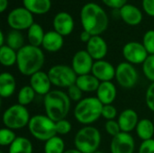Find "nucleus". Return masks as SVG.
<instances>
[{
	"instance_id": "21",
	"label": "nucleus",
	"mask_w": 154,
	"mask_h": 153,
	"mask_svg": "<svg viewBox=\"0 0 154 153\" xmlns=\"http://www.w3.org/2000/svg\"><path fill=\"white\" fill-rule=\"evenodd\" d=\"M63 43L64 41L62 35L58 33L56 31H50L45 33L42 46L47 51L56 52L62 48Z\"/></svg>"
},
{
	"instance_id": "35",
	"label": "nucleus",
	"mask_w": 154,
	"mask_h": 153,
	"mask_svg": "<svg viewBox=\"0 0 154 153\" xmlns=\"http://www.w3.org/2000/svg\"><path fill=\"white\" fill-rule=\"evenodd\" d=\"M72 125L67 119H62L56 122V132L57 135H66L70 133Z\"/></svg>"
},
{
	"instance_id": "22",
	"label": "nucleus",
	"mask_w": 154,
	"mask_h": 153,
	"mask_svg": "<svg viewBox=\"0 0 154 153\" xmlns=\"http://www.w3.org/2000/svg\"><path fill=\"white\" fill-rule=\"evenodd\" d=\"M16 88V81L14 77L8 72H3L0 75V96L8 98L12 96Z\"/></svg>"
},
{
	"instance_id": "24",
	"label": "nucleus",
	"mask_w": 154,
	"mask_h": 153,
	"mask_svg": "<svg viewBox=\"0 0 154 153\" xmlns=\"http://www.w3.org/2000/svg\"><path fill=\"white\" fill-rule=\"evenodd\" d=\"M23 3L27 10L36 14H46L51 6V0H23Z\"/></svg>"
},
{
	"instance_id": "18",
	"label": "nucleus",
	"mask_w": 154,
	"mask_h": 153,
	"mask_svg": "<svg viewBox=\"0 0 154 153\" xmlns=\"http://www.w3.org/2000/svg\"><path fill=\"white\" fill-rule=\"evenodd\" d=\"M139 116L136 111L131 108L124 110L118 116L117 122L120 125L121 131L124 133H131L136 129L139 123Z\"/></svg>"
},
{
	"instance_id": "3",
	"label": "nucleus",
	"mask_w": 154,
	"mask_h": 153,
	"mask_svg": "<svg viewBox=\"0 0 154 153\" xmlns=\"http://www.w3.org/2000/svg\"><path fill=\"white\" fill-rule=\"evenodd\" d=\"M70 101L67 93L61 90H51L44 96L43 106L45 115L54 122L66 119L69 113Z\"/></svg>"
},
{
	"instance_id": "29",
	"label": "nucleus",
	"mask_w": 154,
	"mask_h": 153,
	"mask_svg": "<svg viewBox=\"0 0 154 153\" xmlns=\"http://www.w3.org/2000/svg\"><path fill=\"white\" fill-rule=\"evenodd\" d=\"M65 151V142L62 138L56 135L44 144V153H64Z\"/></svg>"
},
{
	"instance_id": "4",
	"label": "nucleus",
	"mask_w": 154,
	"mask_h": 153,
	"mask_svg": "<svg viewBox=\"0 0 154 153\" xmlns=\"http://www.w3.org/2000/svg\"><path fill=\"white\" fill-rule=\"evenodd\" d=\"M103 104L97 97L89 96L78 102L74 108L76 120L84 125H90L102 116Z\"/></svg>"
},
{
	"instance_id": "16",
	"label": "nucleus",
	"mask_w": 154,
	"mask_h": 153,
	"mask_svg": "<svg viewBox=\"0 0 154 153\" xmlns=\"http://www.w3.org/2000/svg\"><path fill=\"white\" fill-rule=\"evenodd\" d=\"M54 31L62 36L70 34L74 29V20L72 16L67 12L58 13L53 19Z\"/></svg>"
},
{
	"instance_id": "34",
	"label": "nucleus",
	"mask_w": 154,
	"mask_h": 153,
	"mask_svg": "<svg viewBox=\"0 0 154 153\" xmlns=\"http://www.w3.org/2000/svg\"><path fill=\"white\" fill-rule=\"evenodd\" d=\"M143 44L149 55L154 54V30H149L144 33Z\"/></svg>"
},
{
	"instance_id": "9",
	"label": "nucleus",
	"mask_w": 154,
	"mask_h": 153,
	"mask_svg": "<svg viewBox=\"0 0 154 153\" xmlns=\"http://www.w3.org/2000/svg\"><path fill=\"white\" fill-rule=\"evenodd\" d=\"M138 72L134 66L127 61L121 62L116 68V79L120 87L130 89L138 82Z\"/></svg>"
},
{
	"instance_id": "10",
	"label": "nucleus",
	"mask_w": 154,
	"mask_h": 153,
	"mask_svg": "<svg viewBox=\"0 0 154 153\" xmlns=\"http://www.w3.org/2000/svg\"><path fill=\"white\" fill-rule=\"evenodd\" d=\"M7 22L13 30L29 29L34 23L32 13L25 7H17L12 10L7 17Z\"/></svg>"
},
{
	"instance_id": "30",
	"label": "nucleus",
	"mask_w": 154,
	"mask_h": 153,
	"mask_svg": "<svg viewBox=\"0 0 154 153\" xmlns=\"http://www.w3.org/2000/svg\"><path fill=\"white\" fill-rule=\"evenodd\" d=\"M35 91L32 89V87L29 85V86H24L23 87L17 95V102L19 105H22L23 106H26L28 105H30L35 97Z\"/></svg>"
},
{
	"instance_id": "44",
	"label": "nucleus",
	"mask_w": 154,
	"mask_h": 153,
	"mask_svg": "<svg viewBox=\"0 0 154 153\" xmlns=\"http://www.w3.org/2000/svg\"><path fill=\"white\" fill-rule=\"evenodd\" d=\"M8 5V0H0V12L3 13Z\"/></svg>"
},
{
	"instance_id": "19",
	"label": "nucleus",
	"mask_w": 154,
	"mask_h": 153,
	"mask_svg": "<svg viewBox=\"0 0 154 153\" xmlns=\"http://www.w3.org/2000/svg\"><path fill=\"white\" fill-rule=\"evenodd\" d=\"M116 95L117 90L112 81L101 82L97 90V97L103 105H113Z\"/></svg>"
},
{
	"instance_id": "11",
	"label": "nucleus",
	"mask_w": 154,
	"mask_h": 153,
	"mask_svg": "<svg viewBox=\"0 0 154 153\" xmlns=\"http://www.w3.org/2000/svg\"><path fill=\"white\" fill-rule=\"evenodd\" d=\"M123 55L127 62L134 65L143 64L149 56V53L147 52L143 43L137 41H130L124 46Z\"/></svg>"
},
{
	"instance_id": "8",
	"label": "nucleus",
	"mask_w": 154,
	"mask_h": 153,
	"mask_svg": "<svg viewBox=\"0 0 154 153\" xmlns=\"http://www.w3.org/2000/svg\"><path fill=\"white\" fill-rule=\"evenodd\" d=\"M47 73L51 84L58 87L69 88L76 83L78 78L72 67L63 64L52 66Z\"/></svg>"
},
{
	"instance_id": "15",
	"label": "nucleus",
	"mask_w": 154,
	"mask_h": 153,
	"mask_svg": "<svg viewBox=\"0 0 154 153\" xmlns=\"http://www.w3.org/2000/svg\"><path fill=\"white\" fill-rule=\"evenodd\" d=\"M51 85L52 84L48 73L44 71L40 70L30 77V86L32 87L37 95L46 96L49 92L51 91Z\"/></svg>"
},
{
	"instance_id": "12",
	"label": "nucleus",
	"mask_w": 154,
	"mask_h": 153,
	"mask_svg": "<svg viewBox=\"0 0 154 153\" xmlns=\"http://www.w3.org/2000/svg\"><path fill=\"white\" fill-rule=\"evenodd\" d=\"M94 60L87 50L77 51L72 58V69L78 76L90 74L94 65Z\"/></svg>"
},
{
	"instance_id": "36",
	"label": "nucleus",
	"mask_w": 154,
	"mask_h": 153,
	"mask_svg": "<svg viewBox=\"0 0 154 153\" xmlns=\"http://www.w3.org/2000/svg\"><path fill=\"white\" fill-rule=\"evenodd\" d=\"M105 129H106V133L109 135H111L112 137H115L117 134H119L120 133H122L120 125H119L118 122L116 120L106 121V123L105 124Z\"/></svg>"
},
{
	"instance_id": "38",
	"label": "nucleus",
	"mask_w": 154,
	"mask_h": 153,
	"mask_svg": "<svg viewBox=\"0 0 154 153\" xmlns=\"http://www.w3.org/2000/svg\"><path fill=\"white\" fill-rule=\"evenodd\" d=\"M69 99L71 101H74V102H79L80 100H82V95H83V92L80 90V88L76 85H72L71 87H69L68 88V92H67Z\"/></svg>"
},
{
	"instance_id": "2",
	"label": "nucleus",
	"mask_w": 154,
	"mask_h": 153,
	"mask_svg": "<svg viewBox=\"0 0 154 153\" xmlns=\"http://www.w3.org/2000/svg\"><path fill=\"white\" fill-rule=\"evenodd\" d=\"M43 51L31 44L24 45L17 51V69L22 75L31 77L40 71L44 65Z\"/></svg>"
},
{
	"instance_id": "27",
	"label": "nucleus",
	"mask_w": 154,
	"mask_h": 153,
	"mask_svg": "<svg viewBox=\"0 0 154 153\" xmlns=\"http://www.w3.org/2000/svg\"><path fill=\"white\" fill-rule=\"evenodd\" d=\"M44 32L42 27L39 23H33L29 29H28V41L31 45L39 47L42 44V41L44 38Z\"/></svg>"
},
{
	"instance_id": "48",
	"label": "nucleus",
	"mask_w": 154,
	"mask_h": 153,
	"mask_svg": "<svg viewBox=\"0 0 154 153\" xmlns=\"http://www.w3.org/2000/svg\"><path fill=\"white\" fill-rule=\"evenodd\" d=\"M0 153H4V152H3V151H0Z\"/></svg>"
},
{
	"instance_id": "42",
	"label": "nucleus",
	"mask_w": 154,
	"mask_h": 153,
	"mask_svg": "<svg viewBox=\"0 0 154 153\" xmlns=\"http://www.w3.org/2000/svg\"><path fill=\"white\" fill-rule=\"evenodd\" d=\"M143 7L146 14L154 16V0H143Z\"/></svg>"
},
{
	"instance_id": "25",
	"label": "nucleus",
	"mask_w": 154,
	"mask_h": 153,
	"mask_svg": "<svg viewBox=\"0 0 154 153\" xmlns=\"http://www.w3.org/2000/svg\"><path fill=\"white\" fill-rule=\"evenodd\" d=\"M136 133L142 141H147L152 139L154 135L153 123L147 118L142 119L139 121L136 126Z\"/></svg>"
},
{
	"instance_id": "5",
	"label": "nucleus",
	"mask_w": 154,
	"mask_h": 153,
	"mask_svg": "<svg viewBox=\"0 0 154 153\" xmlns=\"http://www.w3.org/2000/svg\"><path fill=\"white\" fill-rule=\"evenodd\" d=\"M101 143V134L98 129L86 125L79 129L75 135V148L82 153H95Z\"/></svg>"
},
{
	"instance_id": "7",
	"label": "nucleus",
	"mask_w": 154,
	"mask_h": 153,
	"mask_svg": "<svg viewBox=\"0 0 154 153\" xmlns=\"http://www.w3.org/2000/svg\"><path fill=\"white\" fill-rule=\"evenodd\" d=\"M5 127L11 130H18L28 126L31 116L26 106L16 104L9 106L3 114Z\"/></svg>"
},
{
	"instance_id": "46",
	"label": "nucleus",
	"mask_w": 154,
	"mask_h": 153,
	"mask_svg": "<svg viewBox=\"0 0 154 153\" xmlns=\"http://www.w3.org/2000/svg\"><path fill=\"white\" fill-rule=\"evenodd\" d=\"M64 153H82L80 152L79 150H77L76 148L75 149H69V150H67V151H65Z\"/></svg>"
},
{
	"instance_id": "14",
	"label": "nucleus",
	"mask_w": 154,
	"mask_h": 153,
	"mask_svg": "<svg viewBox=\"0 0 154 153\" xmlns=\"http://www.w3.org/2000/svg\"><path fill=\"white\" fill-rule=\"evenodd\" d=\"M91 74L100 82L111 81L116 78V68L106 60H96L94 62Z\"/></svg>"
},
{
	"instance_id": "40",
	"label": "nucleus",
	"mask_w": 154,
	"mask_h": 153,
	"mask_svg": "<svg viewBox=\"0 0 154 153\" xmlns=\"http://www.w3.org/2000/svg\"><path fill=\"white\" fill-rule=\"evenodd\" d=\"M138 153H154V139L143 141Z\"/></svg>"
},
{
	"instance_id": "39",
	"label": "nucleus",
	"mask_w": 154,
	"mask_h": 153,
	"mask_svg": "<svg viewBox=\"0 0 154 153\" xmlns=\"http://www.w3.org/2000/svg\"><path fill=\"white\" fill-rule=\"evenodd\" d=\"M145 101H146L147 107L152 112H154V82L152 83L147 88L146 95H145Z\"/></svg>"
},
{
	"instance_id": "20",
	"label": "nucleus",
	"mask_w": 154,
	"mask_h": 153,
	"mask_svg": "<svg viewBox=\"0 0 154 153\" xmlns=\"http://www.w3.org/2000/svg\"><path fill=\"white\" fill-rule=\"evenodd\" d=\"M119 14L122 19L130 25H137L143 19V14L140 9L130 4H126L121 7Z\"/></svg>"
},
{
	"instance_id": "32",
	"label": "nucleus",
	"mask_w": 154,
	"mask_h": 153,
	"mask_svg": "<svg viewBox=\"0 0 154 153\" xmlns=\"http://www.w3.org/2000/svg\"><path fill=\"white\" fill-rule=\"evenodd\" d=\"M16 134L14 130L4 127L0 130V145L10 146L16 139Z\"/></svg>"
},
{
	"instance_id": "1",
	"label": "nucleus",
	"mask_w": 154,
	"mask_h": 153,
	"mask_svg": "<svg viewBox=\"0 0 154 153\" xmlns=\"http://www.w3.org/2000/svg\"><path fill=\"white\" fill-rule=\"evenodd\" d=\"M83 29L92 36L100 35L108 26V17L104 9L96 3L84 5L80 12Z\"/></svg>"
},
{
	"instance_id": "23",
	"label": "nucleus",
	"mask_w": 154,
	"mask_h": 153,
	"mask_svg": "<svg viewBox=\"0 0 154 153\" xmlns=\"http://www.w3.org/2000/svg\"><path fill=\"white\" fill-rule=\"evenodd\" d=\"M100 83L101 82L90 73V74L78 76L75 84L80 88L82 92L91 93V92H97Z\"/></svg>"
},
{
	"instance_id": "43",
	"label": "nucleus",
	"mask_w": 154,
	"mask_h": 153,
	"mask_svg": "<svg viewBox=\"0 0 154 153\" xmlns=\"http://www.w3.org/2000/svg\"><path fill=\"white\" fill-rule=\"evenodd\" d=\"M91 38H92V35H91L88 32H87V31H85V30H83V32L80 33V40H81L83 42L88 43V42L90 41Z\"/></svg>"
},
{
	"instance_id": "37",
	"label": "nucleus",
	"mask_w": 154,
	"mask_h": 153,
	"mask_svg": "<svg viewBox=\"0 0 154 153\" xmlns=\"http://www.w3.org/2000/svg\"><path fill=\"white\" fill-rule=\"evenodd\" d=\"M117 116V110L113 105H104L102 109V117L106 121L115 120Z\"/></svg>"
},
{
	"instance_id": "47",
	"label": "nucleus",
	"mask_w": 154,
	"mask_h": 153,
	"mask_svg": "<svg viewBox=\"0 0 154 153\" xmlns=\"http://www.w3.org/2000/svg\"><path fill=\"white\" fill-rule=\"evenodd\" d=\"M95 153H105L104 151H97Z\"/></svg>"
},
{
	"instance_id": "31",
	"label": "nucleus",
	"mask_w": 154,
	"mask_h": 153,
	"mask_svg": "<svg viewBox=\"0 0 154 153\" xmlns=\"http://www.w3.org/2000/svg\"><path fill=\"white\" fill-rule=\"evenodd\" d=\"M6 45L12 48L13 50L18 51L23 45V36L18 30H12L9 32L6 37Z\"/></svg>"
},
{
	"instance_id": "41",
	"label": "nucleus",
	"mask_w": 154,
	"mask_h": 153,
	"mask_svg": "<svg viewBox=\"0 0 154 153\" xmlns=\"http://www.w3.org/2000/svg\"><path fill=\"white\" fill-rule=\"evenodd\" d=\"M107 6L112 8H118L120 9L125 5H126L127 0H102Z\"/></svg>"
},
{
	"instance_id": "13",
	"label": "nucleus",
	"mask_w": 154,
	"mask_h": 153,
	"mask_svg": "<svg viewBox=\"0 0 154 153\" xmlns=\"http://www.w3.org/2000/svg\"><path fill=\"white\" fill-rule=\"evenodd\" d=\"M135 149L134 139L129 133H120L112 138L111 153H134Z\"/></svg>"
},
{
	"instance_id": "45",
	"label": "nucleus",
	"mask_w": 154,
	"mask_h": 153,
	"mask_svg": "<svg viewBox=\"0 0 154 153\" xmlns=\"http://www.w3.org/2000/svg\"><path fill=\"white\" fill-rule=\"evenodd\" d=\"M5 42V36H4V32H0V46H4Z\"/></svg>"
},
{
	"instance_id": "26",
	"label": "nucleus",
	"mask_w": 154,
	"mask_h": 153,
	"mask_svg": "<svg viewBox=\"0 0 154 153\" xmlns=\"http://www.w3.org/2000/svg\"><path fill=\"white\" fill-rule=\"evenodd\" d=\"M32 144L25 137H17L9 146L8 153H32Z\"/></svg>"
},
{
	"instance_id": "28",
	"label": "nucleus",
	"mask_w": 154,
	"mask_h": 153,
	"mask_svg": "<svg viewBox=\"0 0 154 153\" xmlns=\"http://www.w3.org/2000/svg\"><path fill=\"white\" fill-rule=\"evenodd\" d=\"M17 51L13 50L7 45L1 46L0 48V63L5 67H12L16 64Z\"/></svg>"
},
{
	"instance_id": "6",
	"label": "nucleus",
	"mask_w": 154,
	"mask_h": 153,
	"mask_svg": "<svg viewBox=\"0 0 154 153\" xmlns=\"http://www.w3.org/2000/svg\"><path fill=\"white\" fill-rule=\"evenodd\" d=\"M31 134L39 141L47 142L57 135L56 122L49 118L46 115H36L31 117L29 124Z\"/></svg>"
},
{
	"instance_id": "17",
	"label": "nucleus",
	"mask_w": 154,
	"mask_h": 153,
	"mask_svg": "<svg viewBox=\"0 0 154 153\" xmlns=\"http://www.w3.org/2000/svg\"><path fill=\"white\" fill-rule=\"evenodd\" d=\"M86 50L94 60H101L107 54V44L100 35L92 36L90 41L87 43Z\"/></svg>"
},
{
	"instance_id": "33",
	"label": "nucleus",
	"mask_w": 154,
	"mask_h": 153,
	"mask_svg": "<svg viewBox=\"0 0 154 153\" xmlns=\"http://www.w3.org/2000/svg\"><path fill=\"white\" fill-rule=\"evenodd\" d=\"M143 71L145 77L152 82H154V54L149 55L143 63Z\"/></svg>"
}]
</instances>
